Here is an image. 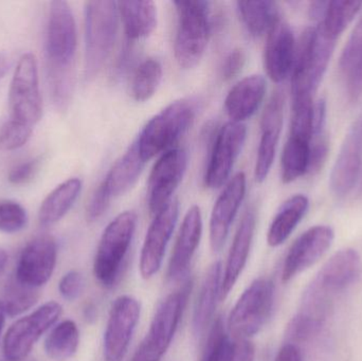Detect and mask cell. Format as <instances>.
I'll return each mask as SVG.
<instances>
[{
    "instance_id": "cell-14",
    "label": "cell",
    "mask_w": 362,
    "mask_h": 361,
    "mask_svg": "<svg viewBox=\"0 0 362 361\" xmlns=\"http://www.w3.org/2000/svg\"><path fill=\"white\" fill-rule=\"evenodd\" d=\"M187 167V154L183 148H172L155 163L148 180V203L151 213L165 208L180 187Z\"/></svg>"
},
{
    "instance_id": "cell-9",
    "label": "cell",
    "mask_w": 362,
    "mask_h": 361,
    "mask_svg": "<svg viewBox=\"0 0 362 361\" xmlns=\"http://www.w3.org/2000/svg\"><path fill=\"white\" fill-rule=\"evenodd\" d=\"M274 304V285L269 279L255 280L243 292L228 318L232 338L249 339L267 324Z\"/></svg>"
},
{
    "instance_id": "cell-18",
    "label": "cell",
    "mask_w": 362,
    "mask_h": 361,
    "mask_svg": "<svg viewBox=\"0 0 362 361\" xmlns=\"http://www.w3.org/2000/svg\"><path fill=\"white\" fill-rule=\"evenodd\" d=\"M284 102L283 91L276 90L270 97L262 116L261 139L255 169V180L259 184L265 182L274 165L276 146L282 131Z\"/></svg>"
},
{
    "instance_id": "cell-15",
    "label": "cell",
    "mask_w": 362,
    "mask_h": 361,
    "mask_svg": "<svg viewBox=\"0 0 362 361\" xmlns=\"http://www.w3.org/2000/svg\"><path fill=\"white\" fill-rule=\"evenodd\" d=\"M362 184L361 126L355 124L346 134L331 174L332 193L338 199L355 194Z\"/></svg>"
},
{
    "instance_id": "cell-35",
    "label": "cell",
    "mask_w": 362,
    "mask_h": 361,
    "mask_svg": "<svg viewBox=\"0 0 362 361\" xmlns=\"http://www.w3.org/2000/svg\"><path fill=\"white\" fill-rule=\"evenodd\" d=\"M163 69L160 61L154 57L144 59L134 73L132 95L138 102L150 100L156 93L163 81Z\"/></svg>"
},
{
    "instance_id": "cell-1",
    "label": "cell",
    "mask_w": 362,
    "mask_h": 361,
    "mask_svg": "<svg viewBox=\"0 0 362 361\" xmlns=\"http://www.w3.org/2000/svg\"><path fill=\"white\" fill-rule=\"evenodd\" d=\"M76 47V19L69 4L63 0L51 2L45 50L51 97L59 110L68 107L74 93Z\"/></svg>"
},
{
    "instance_id": "cell-12",
    "label": "cell",
    "mask_w": 362,
    "mask_h": 361,
    "mask_svg": "<svg viewBox=\"0 0 362 361\" xmlns=\"http://www.w3.org/2000/svg\"><path fill=\"white\" fill-rule=\"evenodd\" d=\"M246 137L247 127L244 123L230 121L219 129L204 175L206 188L218 189L226 184L242 152Z\"/></svg>"
},
{
    "instance_id": "cell-30",
    "label": "cell",
    "mask_w": 362,
    "mask_h": 361,
    "mask_svg": "<svg viewBox=\"0 0 362 361\" xmlns=\"http://www.w3.org/2000/svg\"><path fill=\"white\" fill-rule=\"evenodd\" d=\"M310 201L304 195L298 194L287 199L274 216L267 233L270 247L282 245L301 222L308 210Z\"/></svg>"
},
{
    "instance_id": "cell-27",
    "label": "cell",
    "mask_w": 362,
    "mask_h": 361,
    "mask_svg": "<svg viewBox=\"0 0 362 361\" xmlns=\"http://www.w3.org/2000/svg\"><path fill=\"white\" fill-rule=\"evenodd\" d=\"M119 15L129 42L148 37L157 27V6L153 1H119Z\"/></svg>"
},
{
    "instance_id": "cell-31",
    "label": "cell",
    "mask_w": 362,
    "mask_h": 361,
    "mask_svg": "<svg viewBox=\"0 0 362 361\" xmlns=\"http://www.w3.org/2000/svg\"><path fill=\"white\" fill-rule=\"evenodd\" d=\"M236 10L243 25L255 37L269 33L281 20L280 8L274 1H238Z\"/></svg>"
},
{
    "instance_id": "cell-49",
    "label": "cell",
    "mask_w": 362,
    "mask_h": 361,
    "mask_svg": "<svg viewBox=\"0 0 362 361\" xmlns=\"http://www.w3.org/2000/svg\"><path fill=\"white\" fill-rule=\"evenodd\" d=\"M361 134H362V125H361Z\"/></svg>"
},
{
    "instance_id": "cell-21",
    "label": "cell",
    "mask_w": 362,
    "mask_h": 361,
    "mask_svg": "<svg viewBox=\"0 0 362 361\" xmlns=\"http://www.w3.org/2000/svg\"><path fill=\"white\" fill-rule=\"evenodd\" d=\"M255 224H257L255 211L250 208L243 215L240 226L234 235L227 263H226L225 271L221 278L219 300H225L227 298L246 266L253 237H255Z\"/></svg>"
},
{
    "instance_id": "cell-20",
    "label": "cell",
    "mask_w": 362,
    "mask_h": 361,
    "mask_svg": "<svg viewBox=\"0 0 362 361\" xmlns=\"http://www.w3.org/2000/svg\"><path fill=\"white\" fill-rule=\"evenodd\" d=\"M296 55V42L288 23L280 20L267 34L264 64L268 76L281 83L291 73Z\"/></svg>"
},
{
    "instance_id": "cell-22",
    "label": "cell",
    "mask_w": 362,
    "mask_h": 361,
    "mask_svg": "<svg viewBox=\"0 0 362 361\" xmlns=\"http://www.w3.org/2000/svg\"><path fill=\"white\" fill-rule=\"evenodd\" d=\"M202 235V211L198 206L189 208L182 224L170 259L168 278L172 281L180 280L189 271L194 254L199 246Z\"/></svg>"
},
{
    "instance_id": "cell-48",
    "label": "cell",
    "mask_w": 362,
    "mask_h": 361,
    "mask_svg": "<svg viewBox=\"0 0 362 361\" xmlns=\"http://www.w3.org/2000/svg\"><path fill=\"white\" fill-rule=\"evenodd\" d=\"M6 315L4 304H2V302H0V334H1L2 328H4V317H6Z\"/></svg>"
},
{
    "instance_id": "cell-17",
    "label": "cell",
    "mask_w": 362,
    "mask_h": 361,
    "mask_svg": "<svg viewBox=\"0 0 362 361\" xmlns=\"http://www.w3.org/2000/svg\"><path fill=\"white\" fill-rule=\"evenodd\" d=\"M335 233L329 226H315L300 235L288 250L282 269L284 283L318 262L334 242Z\"/></svg>"
},
{
    "instance_id": "cell-8",
    "label": "cell",
    "mask_w": 362,
    "mask_h": 361,
    "mask_svg": "<svg viewBox=\"0 0 362 361\" xmlns=\"http://www.w3.org/2000/svg\"><path fill=\"white\" fill-rule=\"evenodd\" d=\"M8 120L34 129L42 117L37 61L33 53L21 55L8 90Z\"/></svg>"
},
{
    "instance_id": "cell-23",
    "label": "cell",
    "mask_w": 362,
    "mask_h": 361,
    "mask_svg": "<svg viewBox=\"0 0 362 361\" xmlns=\"http://www.w3.org/2000/svg\"><path fill=\"white\" fill-rule=\"evenodd\" d=\"M267 84L262 76H250L240 80L229 91L225 100L226 114L231 122L243 123L259 110L265 97Z\"/></svg>"
},
{
    "instance_id": "cell-19",
    "label": "cell",
    "mask_w": 362,
    "mask_h": 361,
    "mask_svg": "<svg viewBox=\"0 0 362 361\" xmlns=\"http://www.w3.org/2000/svg\"><path fill=\"white\" fill-rule=\"evenodd\" d=\"M246 194V176L234 175L226 184L213 207L210 218V245L213 251H219L225 245L232 223L238 214Z\"/></svg>"
},
{
    "instance_id": "cell-40",
    "label": "cell",
    "mask_w": 362,
    "mask_h": 361,
    "mask_svg": "<svg viewBox=\"0 0 362 361\" xmlns=\"http://www.w3.org/2000/svg\"><path fill=\"white\" fill-rule=\"evenodd\" d=\"M59 290L65 300H76L84 290V278L82 273L76 271L66 273L59 281Z\"/></svg>"
},
{
    "instance_id": "cell-4",
    "label": "cell",
    "mask_w": 362,
    "mask_h": 361,
    "mask_svg": "<svg viewBox=\"0 0 362 361\" xmlns=\"http://www.w3.org/2000/svg\"><path fill=\"white\" fill-rule=\"evenodd\" d=\"M177 12L174 53L182 69H193L206 52L211 33L210 2L175 1Z\"/></svg>"
},
{
    "instance_id": "cell-46",
    "label": "cell",
    "mask_w": 362,
    "mask_h": 361,
    "mask_svg": "<svg viewBox=\"0 0 362 361\" xmlns=\"http://www.w3.org/2000/svg\"><path fill=\"white\" fill-rule=\"evenodd\" d=\"M11 66V59L8 53L1 51L0 52V80L6 76Z\"/></svg>"
},
{
    "instance_id": "cell-29",
    "label": "cell",
    "mask_w": 362,
    "mask_h": 361,
    "mask_svg": "<svg viewBox=\"0 0 362 361\" xmlns=\"http://www.w3.org/2000/svg\"><path fill=\"white\" fill-rule=\"evenodd\" d=\"M82 191V182L78 178H70L59 184L46 199L38 210L40 226L49 227L57 224L71 209Z\"/></svg>"
},
{
    "instance_id": "cell-37",
    "label": "cell",
    "mask_w": 362,
    "mask_h": 361,
    "mask_svg": "<svg viewBox=\"0 0 362 361\" xmlns=\"http://www.w3.org/2000/svg\"><path fill=\"white\" fill-rule=\"evenodd\" d=\"M230 337L226 333L221 318H217L213 324L204 345L200 361L229 360Z\"/></svg>"
},
{
    "instance_id": "cell-25",
    "label": "cell",
    "mask_w": 362,
    "mask_h": 361,
    "mask_svg": "<svg viewBox=\"0 0 362 361\" xmlns=\"http://www.w3.org/2000/svg\"><path fill=\"white\" fill-rule=\"evenodd\" d=\"M144 162L134 142L124 155L112 165L100 186L110 199H116L129 192L144 171Z\"/></svg>"
},
{
    "instance_id": "cell-10",
    "label": "cell",
    "mask_w": 362,
    "mask_h": 361,
    "mask_svg": "<svg viewBox=\"0 0 362 361\" xmlns=\"http://www.w3.org/2000/svg\"><path fill=\"white\" fill-rule=\"evenodd\" d=\"M62 312L61 304L50 301L30 315L17 320L4 336L2 347L4 358L8 361L25 360L38 339L54 326Z\"/></svg>"
},
{
    "instance_id": "cell-38",
    "label": "cell",
    "mask_w": 362,
    "mask_h": 361,
    "mask_svg": "<svg viewBox=\"0 0 362 361\" xmlns=\"http://www.w3.org/2000/svg\"><path fill=\"white\" fill-rule=\"evenodd\" d=\"M28 224V213L21 203L13 201H0V231L17 233Z\"/></svg>"
},
{
    "instance_id": "cell-26",
    "label": "cell",
    "mask_w": 362,
    "mask_h": 361,
    "mask_svg": "<svg viewBox=\"0 0 362 361\" xmlns=\"http://www.w3.org/2000/svg\"><path fill=\"white\" fill-rule=\"evenodd\" d=\"M340 74L351 101L362 95V17L353 30L339 61Z\"/></svg>"
},
{
    "instance_id": "cell-39",
    "label": "cell",
    "mask_w": 362,
    "mask_h": 361,
    "mask_svg": "<svg viewBox=\"0 0 362 361\" xmlns=\"http://www.w3.org/2000/svg\"><path fill=\"white\" fill-rule=\"evenodd\" d=\"M33 129L8 120L0 129V152H12L23 148L31 137Z\"/></svg>"
},
{
    "instance_id": "cell-6",
    "label": "cell",
    "mask_w": 362,
    "mask_h": 361,
    "mask_svg": "<svg viewBox=\"0 0 362 361\" xmlns=\"http://www.w3.org/2000/svg\"><path fill=\"white\" fill-rule=\"evenodd\" d=\"M195 114V103L180 99L151 119L136 141L142 160H151L175 143L191 126Z\"/></svg>"
},
{
    "instance_id": "cell-24",
    "label": "cell",
    "mask_w": 362,
    "mask_h": 361,
    "mask_svg": "<svg viewBox=\"0 0 362 361\" xmlns=\"http://www.w3.org/2000/svg\"><path fill=\"white\" fill-rule=\"evenodd\" d=\"M361 271L362 262L358 252L346 248L334 254L315 279L335 296L354 283L361 276Z\"/></svg>"
},
{
    "instance_id": "cell-44",
    "label": "cell",
    "mask_w": 362,
    "mask_h": 361,
    "mask_svg": "<svg viewBox=\"0 0 362 361\" xmlns=\"http://www.w3.org/2000/svg\"><path fill=\"white\" fill-rule=\"evenodd\" d=\"M110 201H112V199L108 197L102 187H98L97 190L91 197L90 201H89L88 207H87V218H88L89 222H95V220H99L110 207Z\"/></svg>"
},
{
    "instance_id": "cell-36",
    "label": "cell",
    "mask_w": 362,
    "mask_h": 361,
    "mask_svg": "<svg viewBox=\"0 0 362 361\" xmlns=\"http://www.w3.org/2000/svg\"><path fill=\"white\" fill-rule=\"evenodd\" d=\"M40 292L38 288H30L17 281L13 277L6 283L4 290V311L10 317H16L27 312L35 305L40 299Z\"/></svg>"
},
{
    "instance_id": "cell-2",
    "label": "cell",
    "mask_w": 362,
    "mask_h": 361,
    "mask_svg": "<svg viewBox=\"0 0 362 361\" xmlns=\"http://www.w3.org/2000/svg\"><path fill=\"white\" fill-rule=\"evenodd\" d=\"M334 47L335 42L327 37L319 25L308 28L302 33L291 70L293 99L314 97L331 61Z\"/></svg>"
},
{
    "instance_id": "cell-5",
    "label": "cell",
    "mask_w": 362,
    "mask_h": 361,
    "mask_svg": "<svg viewBox=\"0 0 362 361\" xmlns=\"http://www.w3.org/2000/svg\"><path fill=\"white\" fill-rule=\"evenodd\" d=\"M137 227L135 212L119 214L108 224L100 239L93 263L95 279L104 288H114L118 282Z\"/></svg>"
},
{
    "instance_id": "cell-28",
    "label": "cell",
    "mask_w": 362,
    "mask_h": 361,
    "mask_svg": "<svg viewBox=\"0 0 362 361\" xmlns=\"http://www.w3.org/2000/svg\"><path fill=\"white\" fill-rule=\"evenodd\" d=\"M221 263H213L204 276L197 302L194 309L193 330L196 335L202 334L212 320L217 300H219L221 296Z\"/></svg>"
},
{
    "instance_id": "cell-11",
    "label": "cell",
    "mask_w": 362,
    "mask_h": 361,
    "mask_svg": "<svg viewBox=\"0 0 362 361\" xmlns=\"http://www.w3.org/2000/svg\"><path fill=\"white\" fill-rule=\"evenodd\" d=\"M141 307L134 297H118L112 303L105 333L104 358L106 361H122L140 319Z\"/></svg>"
},
{
    "instance_id": "cell-34",
    "label": "cell",
    "mask_w": 362,
    "mask_h": 361,
    "mask_svg": "<svg viewBox=\"0 0 362 361\" xmlns=\"http://www.w3.org/2000/svg\"><path fill=\"white\" fill-rule=\"evenodd\" d=\"M361 6V1H327L319 28L327 37L336 42L358 14Z\"/></svg>"
},
{
    "instance_id": "cell-32",
    "label": "cell",
    "mask_w": 362,
    "mask_h": 361,
    "mask_svg": "<svg viewBox=\"0 0 362 361\" xmlns=\"http://www.w3.org/2000/svg\"><path fill=\"white\" fill-rule=\"evenodd\" d=\"M312 140L289 135L282 154V180L291 184L310 173Z\"/></svg>"
},
{
    "instance_id": "cell-7",
    "label": "cell",
    "mask_w": 362,
    "mask_h": 361,
    "mask_svg": "<svg viewBox=\"0 0 362 361\" xmlns=\"http://www.w3.org/2000/svg\"><path fill=\"white\" fill-rule=\"evenodd\" d=\"M192 282L172 292L156 309L150 330L131 361H161L171 347L191 292Z\"/></svg>"
},
{
    "instance_id": "cell-16",
    "label": "cell",
    "mask_w": 362,
    "mask_h": 361,
    "mask_svg": "<svg viewBox=\"0 0 362 361\" xmlns=\"http://www.w3.org/2000/svg\"><path fill=\"white\" fill-rule=\"evenodd\" d=\"M57 260L55 239L49 235L36 237L21 251L14 277L21 283L40 290L52 277Z\"/></svg>"
},
{
    "instance_id": "cell-45",
    "label": "cell",
    "mask_w": 362,
    "mask_h": 361,
    "mask_svg": "<svg viewBox=\"0 0 362 361\" xmlns=\"http://www.w3.org/2000/svg\"><path fill=\"white\" fill-rule=\"evenodd\" d=\"M274 361H302V356L297 345L286 343L281 348Z\"/></svg>"
},
{
    "instance_id": "cell-47",
    "label": "cell",
    "mask_w": 362,
    "mask_h": 361,
    "mask_svg": "<svg viewBox=\"0 0 362 361\" xmlns=\"http://www.w3.org/2000/svg\"><path fill=\"white\" fill-rule=\"evenodd\" d=\"M6 262H8V254L4 249H0V275L6 268Z\"/></svg>"
},
{
    "instance_id": "cell-41",
    "label": "cell",
    "mask_w": 362,
    "mask_h": 361,
    "mask_svg": "<svg viewBox=\"0 0 362 361\" xmlns=\"http://www.w3.org/2000/svg\"><path fill=\"white\" fill-rule=\"evenodd\" d=\"M246 63V53L243 49L235 48L228 53L221 66V78L223 81H230L235 78Z\"/></svg>"
},
{
    "instance_id": "cell-13",
    "label": "cell",
    "mask_w": 362,
    "mask_h": 361,
    "mask_svg": "<svg viewBox=\"0 0 362 361\" xmlns=\"http://www.w3.org/2000/svg\"><path fill=\"white\" fill-rule=\"evenodd\" d=\"M180 203L172 199L158 213L146 232L140 256V273L144 279L154 277L163 265L165 250L177 224Z\"/></svg>"
},
{
    "instance_id": "cell-33",
    "label": "cell",
    "mask_w": 362,
    "mask_h": 361,
    "mask_svg": "<svg viewBox=\"0 0 362 361\" xmlns=\"http://www.w3.org/2000/svg\"><path fill=\"white\" fill-rule=\"evenodd\" d=\"M80 332L72 320H65L57 324L45 341L47 356L55 361L69 360L78 351Z\"/></svg>"
},
{
    "instance_id": "cell-42",
    "label": "cell",
    "mask_w": 362,
    "mask_h": 361,
    "mask_svg": "<svg viewBox=\"0 0 362 361\" xmlns=\"http://www.w3.org/2000/svg\"><path fill=\"white\" fill-rule=\"evenodd\" d=\"M38 167H40L38 159H32V160L19 163L11 170L8 175V180L10 184H14V186L27 184L35 175Z\"/></svg>"
},
{
    "instance_id": "cell-3",
    "label": "cell",
    "mask_w": 362,
    "mask_h": 361,
    "mask_svg": "<svg viewBox=\"0 0 362 361\" xmlns=\"http://www.w3.org/2000/svg\"><path fill=\"white\" fill-rule=\"evenodd\" d=\"M118 2L85 4V78L93 80L112 54L119 28Z\"/></svg>"
},
{
    "instance_id": "cell-43",
    "label": "cell",
    "mask_w": 362,
    "mask_h": 361,
    "mask_svg": "<svg viewBox=\"0 0 362 361\" xmlns=\"http://www.w3.org/2000/svg\"><path fill=\"white\" fill-rule=\"evenodd\" d=\"M255 357V348L249 339L232 338L230 341L228 361H253Z\"/></svg>"
}]
</instances>
